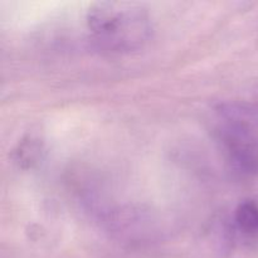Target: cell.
Returning <instances> with one entry per match:
<instances>
[{
    "instance_id": "cell-4",
    "label": "cell",
    "mask_w": 258,
    "mask_h": 258,
    "mask_svg": "<svg viewBox=\"0 0 258 258\" xmlns=\"http://www.w3.org/2000/svg\"><path fill=\"white\" fill-rule=\"evenodd\" d=\"M15 161L19 163V165L30 166L32 164L37 163L38 159L42 154V144L37 139L29 138L27 140H23L22 144L18 145V149L14 151Z\"/></svg>"
},
{
    "instance_id": "cell-2",
    "label": "cell",
    "mask_w": 258,
    "mask_h": 258,
    "mask_svg": "<svg viewBox=\"0 0 258 258\" xmlns=\"http://www.w3.org/2000/svg\"><path fill=\"white\" fill-rule=\"evenodd\" d=\"M211 130L237 175H258V106L241 101L219 103L212 111Z\"/></svg>"
},
{
    "instance_id": "cell-3",
    "label": "cell",
    "mask_w": 258,
    "mask_h": 258,
    "mask_svg": "<svg viewBox=\"0 0 258 258\" xmlns=\"http://www.w3.org/2000/svg\"><path fill=\"white\" fill-rule=\"evenodd\" d=\"M231 233L246 246L258 243V198H247L237 204L231 217Z\"/></svg>"
},
{
    "instance_id": "cell-1",
    "label": "cell",
    "mask_w": 258,
    "mask_h": 258,
    "mask_svg": "<svg viewBox=\"0 0 258 258\" xmlns=\"http://www.w3.org/2000/svg\"><path fill=\"white\" fill-rule=\"evenodd\" d=\"M92 42L110 54L141 49L153 35V20L145 5L134 2H96L86 12Z\"/></svg>"
}]
</instances>
